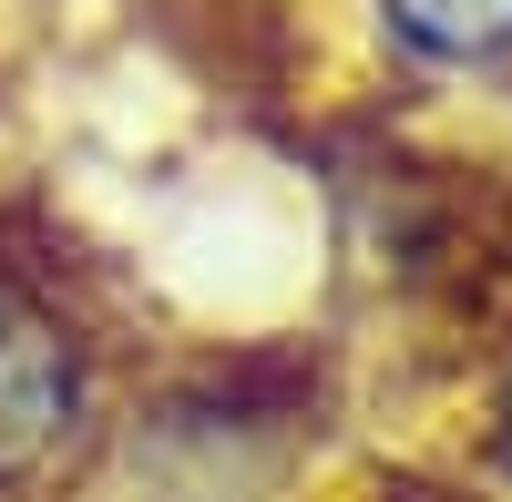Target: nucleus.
Returning <instances> with one entry per match:
<instances>
[{"label":"nucleus","instance_id":"nucleus-1","mask_svg":"<svg viewBox=\"0 0 512 502\" xmlns=\"http://www.w3.org/2000/svg\"><path fill=\"white\" fill-rule=\"evenodd\" d=\"M134 349L62 246L0 226V502H82L134 400Z\"/></svg>","mask_w":512,"mask_h":502},{"label":"nucleus","instance_id":"nucleus-2","mask_svg":"<svg viewBox=\"0 0 512 502\" xmlns=\"http://www.w3.org/2000/svg\"><path fill=\"white\" fill-rule=\"evenodd\" d=\"M369 41L410 82L441 93H502L512 82V0H359Z\"/></svg>","mask_w":512,"mask_h":502},{"label":"nucleus","instance_id":"nucleus-3","mask_svg":"<svg viewBox=\"0 0 512 502\" xmlns=\"http://www.w3.org/2000/svg\"><path fill=\"white\" fill-rule=\"evenodd\" d=\"M461 472L512 502V339L482 359V380H472V462Z\"/></svg>","mask_w":512,"mask_h":502},{"label":"nucleus","instance_id":"nucleus-4","mask_svg":"<svg viewBox=\"0 0 512 502\" xmlns=\"http://www.w3.org/2000/svg\"><path fill=\"white\" fill-rule=\"evenodd\" d=\"M328 502H502V492H482L472 472H451V462H379L359 482H338Z\"/></svg>","mask_w":512,"mask_h":502}]
</instances>
